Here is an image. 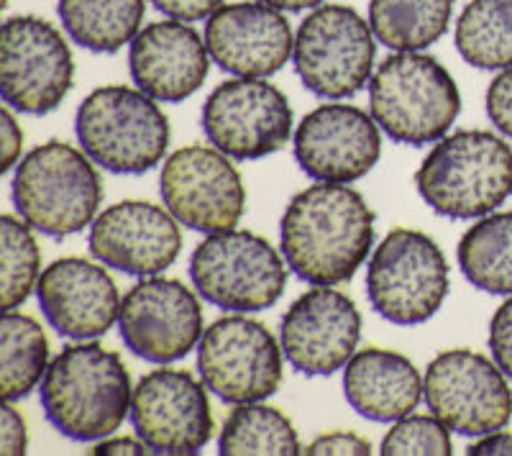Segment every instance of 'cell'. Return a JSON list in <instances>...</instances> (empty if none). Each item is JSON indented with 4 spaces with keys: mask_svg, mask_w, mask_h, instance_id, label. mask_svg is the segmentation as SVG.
<instances>
[{
    "mask_svg": "<svg viewBox=\"0 0 512 456\" xmlns=\"http://www.w3.org/2000/svg\"><path fill=\"white\" fill-rule=\"evenodd\" d=\"M262 3L277 8V11L300 13V11H308V8H318L323 0H262Z\"/></svg>",
    "mask_w": 512,
    "mask_h": 456,
    "instance_id": "cell-40",
    "label": "cell"
},
{
    "mask_svg": "<svg viewBox=\"0 0 512 456\" xmlns=\"http://www.w3.org/2000/svg\"><path fill=\"white\" fill-rule=\"evenodd\" d=\"M487 116L500 134L512 139V67L502 70L487 88Z\"/></svg>",
    "mask_w": 512,
    "mask_h": 456,
    "instance_id": "cell-33",
    "label": "cell"
},
{
    "mask_svg": "<svg viewBox=\"0 0 512 456\" xmlns=\"http://www.w3.org/2000/svg\"><path fill=\"white\" fill-rule=\"evenodd\" d=\"M190 280L200 298L233 313L272 308L287 287V262L251 231L205 236L190 257Z\"/></svg>",
    "mask_w": 512,
    "mask_h": 456,
    "instance_id": "cell-7",
    "label": "cell"
},
{
    "mask_svg": "<svg viewBox=\"0 0 512 456\" xmlns=\"http://www.w3.org/2000/svg\"><path fill=\"white\" fill-rule=\"evenodd\" d=\"M26 446H29L26 421L21 418V413H18V410L6 400L3 413H0V454L3 456L26 454Z\"/></svg>",
    "mask_w": 512,
    "mask_h": 456,
    "instance_id": "cell-35",
    "label": "cell"
},
{
    "mask_svg": "<svg viewBox=\"0 0 512 456\" xmlns=\"http://www.w3.org/2000/svg\"><path fill=\"white\" fill-rule=\"evenodd\" d=\"M118 331L131 354L152 364H169L200 344L203 310L180 280L144 277L123 295Z\"/></svg>",
    "mask_w": 512,
    "mask_h": 456,
    "instance_id": "cell-15",
    "label": "cell"
},
{
    "mask_svg": "<svg viewBox=\"0 0 512 456\" xmlns=\"http://www.w3.org/2000/svg\"><path fill=\"white\" fill-rule=\"evenodd\" d=\"M379 157V123L349 103H326L315 108L295 131L297 164L318 182L349 185L369 175Z\"/></svg>",
    "mask_w": 512,
    "mask_h": 456,
    "instance_id": "cell-18",
    "label": "cell"
},
{
    "mask_svg": "<svg viewBox=\"0 0 512 456\" xmlns=\"http://www.w3.org/2000/svg\"><path fill=\"white\" fill-rule=\"evenodd\" d=\"M13 205L34 231L62 239L95 221L103 185L93 159L67 141H47L16 164Z\"/></svg>",
    "mask_w": 512,
    "mask_h": 456,
    "instance_id": "cell-4",
    "label": "cell"
},
{
    "mask_svg": "<svg viewBox=\"0 0 512 456\" xmlns=\"http://www.w3.org/2000/svg\"><path fill=\"white\" fill-rule=\"evenodd\" d=\"M177 218L144 200H123L105 208L90 226V252L123 275L154 277L177 262L182 234Z\"/></svg>",
    "mask_w": 512,
    "mask_h": 456,
    "instance_id": "cell-19",
    "label": "cell"
},
{
    "mask_svg": "<svg viewBox=\"0 0 512 456\" xmlns=\"http://www.w3.org/2000/svg\"><path fill=\"white\" fill-rule=\"evenodd\" d=\"M134 387L116 351L95 341L64 346L41 380L47 421L72 441L108 439L131 416Z\"/></svg>",
    "mask_w": 512,
    "mask_h": 456,
    "instance_id": "cell-2",
    "label": "cell"
},
{
    "mask_svg": "<svg viewBox=\"0 0 512 456\" xmlns=\"http://www.w3.org/2000/svg\"><path fill=\"white\" fill-rule=\"evenodd\" d=\"M210 59L236 77H269L295 52L287 18L267 3H228L205 24Z\"/></svg>",
    "mask_w": 512,
    "mask_h": 456,
    "instance_id": "cell-20",
    "label": "cell"
},
{
    "mask_svg": "<svg viewBox=\"0 0 512 456\" xmlns=\"http://www.w3.org/2000/svg\"><path fill=\"white\" fill-rule=\"evenodd\" d=\"M49 339L31 316L6 310L0 323V390L8 403L26 398L47 375Z\"/></svg>",
    "mask_w": 512,
    "mask_h": 456,
    "instance_id": "cell-27",
    "label": "cell"
},
{
    "mask_svg": "<svg viewBox=\"0 0 512 456\" xmlns=\"http://www.w3.org/2000/svg\"><path fill=\"white\" fill-rule=\"evenodd\" d=\"M361 339V313L354 300L331 285H315L287 308L280 344L300 375L326 377L344 369Z\"/></svg>",
    "mask_w": 512,
    "mask_h": 456,
    "instance_id": "cell-17",
    "label": "cell"
},
{
    "mask_svg": "<svg viewBox=\"0 0 512 456\" xmlns=\"http://www.w3.org/2000/svg\"><path fill=\"white\" fill-rule=\"evenodd\" d=\"M510 377L497 362L469 349L443 351L428 364L425 403L433 416L461 436H487L512 418Z\"/></svg>",
    "mask_w": 512,
    "mask_h": 456,
    "instance_id": "cell-11",
    "label": "cell"
},
{
    "mask_svg": "<svg viewBox=\"0 0 512 456\" xmlns=\"http://www.w3.org/2000/svg\"><path fill=\"white\" fill-rule=\"evenodd\" d=\"M489 349L497 367L512 380V295L497 308L489 323Z\"/></svg>",
    "mask_w": 512,
    "mask_h": 456,
    "instance_id": "cell-32",
    "label": "cell"
},
{
    "mask_svg": "<svg viewBox=\"0 0 512 456\" xmlns=\"http://www.w3.org/2000/svg\"><path fill=\"white\" fill-rule=\"evenodd\" d=\"M369 108L379 129L397 144H436L454 126L461 95L438 59L397 52L384 59L369 82Z\"/></svg>",
    "mask_w": 512,
    "mask_h": 456,
    "instance_id": "cell-5",
    "label": "cell"
},
{
    "mask_svg": "<svg viewBox=\"0 0 512 456\" xmlns=\"http://www.w3.org/2000/svg\"><path fill=\"white\" fill-rule=\"evenodd\" d=\"M459 267L474 287L512 295V213L482 216L459 241Z\"/></svg>",
    "mask_w": 512,
    "mask_h": 456,
    "instance_id": "cell-26",
    "label": "cell"
},
{
    "mask_svg": "<svg viewBox=\"0 0 512 456\" xmlns=\"http://www.w3.org/2000/svg\"><path fill=\"white\" fill-rule=\"evenodd\" d=\"M451 451H454L451 433L433 413L431 416H413L410 413V416L400 418L382 439V454L387 456H446Z\"/></svg>",
    "mask_w": 512,
    "mask_h": 456,
    "instance_id": "cell-31",
    "label": "cell"
},
{
    "mask_svg": "<svg viewBox=\"0 0 512 456\" xmlns=\"http://www.w3.org/2000/svg\"><path fill=\"white\" fill-rule=\"evenodd\" d=\"M77 141L103 170L141 175L169 149V121L152 95L126 85H105L82 100L75 118Z\"/></svg>",
    "mask_w": 512,
    "mask_h": 456,
    "instance_id": "cell-6",
    "label": "cell"
},
{
    "mask_svg": "<svg viewBox=\"0 0 512 456\" xmlns=\"http://www.w3.org/2000/svg\"><path fill=\"white\" fill-rule=\"evenodd\" d=\"M448 287V262L441 246L415 228L390 231L369 259V303L395 326L431 321L446 300Z\"/></svg>",
    "mask_w": 512,
    "mask_h": 456,
    "instance_id": "cell-8",
    "label": "cell"
},
{
    "mask_svg": "<svg viewBox=\"0 0 512 456\" xmlns=\"http://www.w3.org/2000/svg\"><path fill=\"white\" fill-rule=\"evenodd\" d=\"M218 449L228 456L300 454V439L282 410L262 403H244L231 410L221 428Z\"/></svg>",
    "mask_w": 512,
    "mask_h": 456,
    "instance_id": "cell-29",
    "label": "cell"
},
{
    "mask_svg": "<svg viewBox=\"0 0 512 456\" xmlns=\"http://www.w3.org/2000/svg\"><path fill=\"white\" fill-rule=\"evenodd\" d=\"M152 3L164 16L175 18V21H185V24L210 18L223 6V0H152Z\"/></svg>",
    "mask_w": 512,
    "mask_h": 456,
    "instance_id": "cell-36",
    "label": "cell"
},
{
    "mask_svg": "<svg viewBox=\"0 0 512 456\" xmlns=\"http://www.w3.org/2000/svg\"><path fill=\"white\" fill-rule=\"evenodd\" d=\"M377 36L349 6H318L295 34L292 62L305 88L318 98L359 93L374 75Z\"/></svg>",
    "mask_w": 512,
    "mask_h": 456,
    "instance_id": "cell-9",
    "label": "cell"
},
{
    "mask_svg": "<svg viewBox=\"0 0 512 456\" xmlns=\"http://www.w3.org/2000/svg\"><path fill=\"white\" fill-rule=\"evenodd\" d=\"M454 0H369V26L395 52H420L448 31Z\"/></svg>",
    "mask_w": 512,
    "mask_h": 456,
    "instance_id": "cell-25",
    "label": "cell"
},
{
    "mask_svg": "<svg viewBox=\"0 0 512 456\" xmlns=\"http://www.w3.org/2000/svg\"><path fill=\"white\" fill-rule=\"evenodd\" d=\"M287 267L310 285H341L374 246V211L356 190L318 182L297 193L280 223Z\"/></svg>",
    "mask_w": 512,
    "mask_h": 456,
    "instance_id": "cell-1",
    "label": "cell"
},
{
    "mask_svg": "<svg viewBox=\"0 0 512 456\" xmlns=\"http://www.w3.org/2000/svg\"><path fill=\"white\" fill-rule=\"evenodd\" d=\"M93 454H154L141 439H100L93 446Z\"/></svg>",
    "mask_w": 512,
    "mask_h": 456,
    "instance_id": "cell-39",
    "label": "cell"
},
{
    "mask_svg": "<svg viewBox=\"0 0 512 456\" xmlns=\"http://www.w3.org/2000/svg\"><path fill=\"white\" fill-rule=\"evenodd\" d=\"M303 454L310 456H367L372 454V444L367 439H361L359 433L351 431H333L323 433L315 441H310L308 449Z\"/></svg>",
    "mask_w": 512,
    "mask_h": 456,
    "instance_id": "cell-34",
    "label": "cell"
},
{
    "mask_svg": "<svg viewBox=\"0 0 512 456\" xmlns=\"http://www.w3.org/2000/svg\"><path fill=\"white\" fill-rule=\"evenodd\" d=\"M136 88L162 103H182L203 88L210 52L185 21H154L136 34L128 52Z\"/></svg>",
    "mask_w": 512,
    "mask_h": 456,
    "instance_id": "cell-22",
    "label": "cell"
},
{
    "mask_svg": "<svg viewBox=\"0 0 512 456\" xmlns=\"http://www.w3.org/2000/svg\"><path fill=\"white\" fill-rule=\"evenodd\" d=\"M344 395L361 418L395 423L410 416L423 398L415 364L390 349H364L344 367Z\"/></svg>",
    "mask_w": 512,
    "mask_h": 456,
    "instance_id": "cell-23",
    "label": "cell"
},
{
    "mask_svg": "<svg viewBox=\"0 0 512 456\" xmlns=\"http://www.w3.org/2000/svg\"><path fill=\"white\" fill-rule=\"evenodd\" d=\"M57 11L75 44L95 54H116L139 34L146 0H59Z\"/></svg>",
    "mask_w": 512,
    "mask_h": 456,
    "instance_id": "cell-24",
    "label": "cell"
},
{
    "mask_svg": "<svg viewBox=\"0 0 512 456\" xmlns=\"http://www.w3.org/2000/svg\"><path fill=\"white\" fill-rule=\"evenodd\" d=\"M454 41L477 70L512 67V0H472L456 21Z\"/></svg>",
    "mask_w": 512,
    "mask_h": 456,
    "instance_id": "cell-28",
    "label": "cell"
},
{
    "mask_svg": "<svg viewBox=\"0 0 512 456\" xmlns=\"http://www.w3.org/2000/svg\"><path fill=\"white\" fill-rule=\"evenodd\" d=\"M75 82V59L62 31L47 18L13 16L0 34V95L26 116L62 106Z\"/></svg>",
    "mask_w": 512,
    "mask_h": 456,
    "instance_id": "cell-10",
    "label": "cell"
},
{
    "mask_svg": "<svg viewBox=\"0 0 512 456\" xmlns=\"http://www.w3.org/2000/svg\"><path fill=\"white\" fill-rule=\"evenodd\" d=\"M39 308L57 334L75 341L103 336L118 321L121 298L100 264L80 257L49 264L36 285Z\"/></svg>",
    "mask_w": 512,
    "mask_h": 456,
    "instance_id": "cell-21",
    "label": "cell"
},
{
    "mask_svg": "<svg viewBox=\"0 0 512 456\" xmlns=\"http://www.w3.org/2000/svg\"><path fill=\"white\" fill-rule=\"evenodd\" d=\"M131 423L154 454H198L213 439L205 382L185 369H154L136 385Z\"/></svg>",
    "mask_w": 512,
    "mask_h": 456,
    "instance_id": "cell-16",
    "label": "cell"
},
{
    "mask_svg": "<svg viewBox=\"0 0 512 456\" xmlns=\"http://www.w3.org/2000/svg\"><path fill=\"white\" fill-rule=\"evenodd\" d=\"M167 211L192 231L218 234L239 226L246 211V190L231 157L216 147L177 149L159 175Z\"/></svg>",
    "mask_w": 512,
    "mask_h": 456,
    "instance_id": "cell-14",
    "label": "cell"
},
{
    "mask_svg": "<svg viewBox=\"0 0 512 456\" xmlns=\"http://www.w3.org/2000/svg\"><path fill=\"white\" fill-rule=\"evenodd\" d=\"M425 203L443 218L489 216L512 195V149L489 131H456L436 141L415 172Z\"/></svg>",
    "mask_w": 512,
    "mask_h": 456,
    "instance_id": "cell-3",
    "label": "cell"
},
{
    "mask_svg": "<svg viewBox=\"0 0 512 456\" xmlns=\"http://www.w3.org/2000/svg\"><path fill=\"white\" fill-rule=\"evenodd\" d=\"M282 344L264 323L226 316L200 336L198 369L205 387L223 403H262L282 385Z\"/></svg>",
    "mask_w": 512,
    "mask_h": 456,
    "instance_id": "cell-12",
    "label": "cell"
},
{
    "mask_svg": "<svg viewBox=\"0 0 512 456\" xmlns=\"http://www.w3.org/2000/svg\"><path fill=\"white\" fill-rule=\"evenodd\" d=\"M203 131L210 144L231 159L269 157L292 136L290 100L262 77H233L205 100Z\"/></svg>",
    "mask_w": 512,
    "mask_h": 456,
    "instance_id": "cell-13",
    "label": "cell"
},
{
    "mask_svg": "<svg viewBox=\"0 0 512 456\" xmlns=\"http://www.w3.org/2000/svg\"><path fill=\"white\" fill-rule=\"evenodd\" d=\"M472 456H512V433L495 431L487 436H479L477 444L469 446Z\"/></svg>",
    "mask_w": 512,
    "mask_h": 456,
    "instance_id": "cell-38",
    "label": "cell"
},
{
    "mask_svg": "<svg viewBox=\"0 0 512 456\" xmlns=\"http://www.w3.org/2000/svg\"><path fill=\"white\" fill-rule=\"evenodd\" d=\"M0 136H3V172H11L13 167L21 159V149H24V131L18 126L16 116H13V108L6 106L3 118H0Z\"/></svg>",
    "mask_w": 512,
    "mask_h": 456,
    "instance_id": "cell-37",
    "label": "cell"
},
{
    "mask_svg": "<svg viewBox=\"0 0 512 456\" xmlns=\"http://www.w3.org/2000/svg\"><path fill=\"white\" fill-rule=\"evenodd\" d=\"M0 259H3V310H16L29 300L31 290L39 285L41 252L31 226L16 216L0 218Z\"/></svg>",
    "mask_w": 512,
    "mask_h": 456,
    "instance_id": "cell-30",
    "label": "cell"
}]
</instances>
